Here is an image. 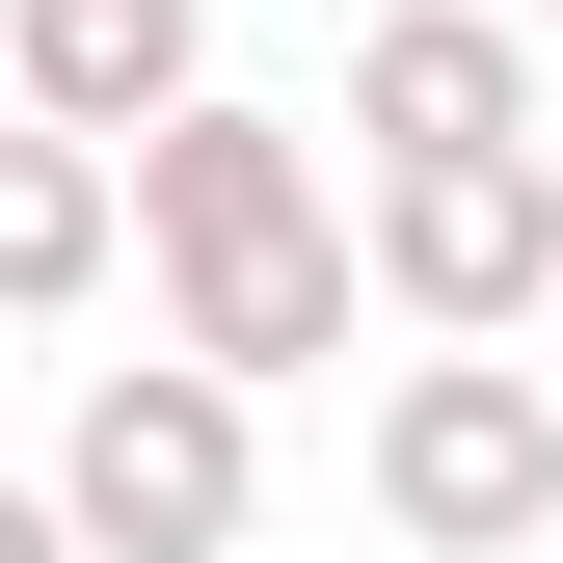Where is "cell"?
I'll return each instance as SVG.
<instances>
[{
    "instance_id": "cell-3",
    "label": "cell",
    "mask_w": 563,
    "mask_h": 563,
    "mask_svg": "<svg viewBox=\"0 0 563 563\" xmlns=\"http://www.w3.org/2000/svg\"><path fill=\"white\" fill-rule=\"evenodd\" d=\"M376 296L430 322V349H510L537 296H563V162H376Z\"/></svg>"
},
{
    "instance_id": "cell-1",
    "label": "cell",
    "mask_w": 563,
    "mask_h": 563,
    "mask_svg": "<svg viewBox=\"0 0 563 563\" xmlns=\"http://www.w3.org/2000/svg\"><path fill=\"white\" fill-rule=\"evenodd\" d=\"M54 510H81V563H242V510H268V402L188 376V349H108L81 430H54Z\"/></svg>"
},
{
    "instance_id": "cell-9",
    "label": "cell",
    "mask_w": 563,
    "mask_h": 563,
    "mask_svg": "<svg viewBox=\"0 0 563 563\" xmlns=\"http://www.w3.org/2000/svg\"><path fill=\"white\" fill-rule=\"evenodd\" d=\"M0 563H81V510H54V483H0Z\"/></svg>"
},
{
    "instance_id": "cell-4",
    "label": "cell",
    "mask_w": 563,
    "mask_h": 563,
    "mask_svg": "<svg viewBox=\"0 0 563 563\" xmlns=\"http://www.w3.org/2000/svg\"><path fill=\"white\" fill-rule=\"evenodd\" d=\"M537 27L510 0H376V27H349V134H376V162H537Z\"/></svg>"
},
{
    "instance_id": "cell-7",
    "label": "cell",
    "mask_w": 563,
    "mask_h": 563,
    "mask_svg": "<svg viewBox=\"0 0 563 563\" xmlns=\"http://www.w3.org/2000/svg\"><path fill=\"white\" fill-rule=\"evenodd\" d=\"M296 216H322V162H296L268 108H188V134H134V242H162V268H216V242H296Z\"/></svg>"
},
{
    "instance_id": "cell-6",
    "label": "cell",
    "mask_w": 563,
    "mask_h": 563,
    "mask_svg": "<svg viewBox=\"0 0 563 563\" xmlns=\"http://www.w3.org/2000/svg\"><path fill=\"white\" fill-rule=\"evenodd\" d=\"M349 296H376V242H349V216H296V242H216V268H162V349H188V376H322V349H349Z\"/></svg>"
},
{
    "instance_id": "cell-2",
    "label": "cell",
    "mask_w": 563,
    "mask_h": 563,
    "mask_svg": "<svg viewBox=\"0 0 563 563\" xmlns=\"http://www.w3.org/2000/svg\"><path fill=\"white\" fill-rule=\"evenodd\" d=\"M376 537H430V563H563V376L402 349V402H376Z\"/></svg>"
},
{
    "instance_id": "cell-8",
    "label": "cell",
    "mask_w": 563,
    "mask_h": 563,
    "mask_svg": "<svg viewBox=\"0 0 563 563\" xmlns=\"http://www.w3.org/2000/svg\"><path fill=\"white\" fill-rule=\"evenodd\" d=\"M108 216H134V162H81V134H0V322L108 296Z\"/></svg>"
},
{
    "instance_id": "cell-10",
    "label": "cell",
    "mask_w": 563,
    "mask_h": 563,
    "mask_svg": "<svg viewBox=\"0 0 563 563\" xmlns=\"http://www.w3.org/2000/svg\"><path fill=\"white\" fill-rule=\"evenodd\" d=\"M0 134H27V54H0Z\"/></svg>"
},
{
    "instance_id": "cell-5",
    "label": "cell",
    "mask_w": 563,
    "mask_h": 563,
    "mask_svg": "<svg viewBox=\"0 0 563 563\" xmlns=\"http://www.w3.org/2000/svg\"><path fill=\"white\" fill-rule=\"evenodd\" d=\"M0 54H27V134H81V162L216 108V0H0Z\"/></svg>"
}]
</instances>
